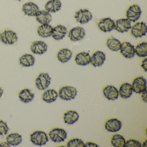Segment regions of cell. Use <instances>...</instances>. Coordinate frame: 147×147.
I'll return each mask as SVG.
<instances>
[{
	"label": "cell",
	"mask_w": 147,
	"mask_h": 147,
	"mask_svg": "<svg viewBox=\"0 0 147 147\" xmlns=\"http://www.w3.org/2000/svg\"><path fill=\"white\" fill-rule=\"evenodd\" d=\"M36 20L42 24H49L52 20V17L49 12L46 11H39L36 15Z\"/></svg>",
	"instance_id": "ffe728a7"
},
{
	"label": "cell",
	"mask_w": 147,
	"mask_h": 147,
	"mask_svg": "<svg viewBox=\"0 0 147 147\" xmlns=\"http://www.w3.org/2000/svg\"><path fill=\"white\" fill-rule=\"evenodd\" d=\"M131 28V22L127 18L117 20L115 22L114 30L120 33L127 32Z\"/></svg>",
	"instance_id": "4fadbf2b"
},
{
	"label": "cell",
	"mask_w": 147,
	"mask_h": 147,
	"mask_svg": "<svg viewBox=\"0 0 147 147\" xmlns=\"http://www.w3.org/2000/svg\"><path fill=\"white\" fill-rule=\"evenodd\" d=\"M22 10L26 16L34 17L39 11V9L37 5L33 2H29L23 5Z\"/></svg>",
	"instance_id": "e0dca14e"
},
{
	"label": "cell",
	"mask_w": 147,
	"mask_h": 147,
	"mask_svg": "<svg viewBox=\"0 0 147 147\" xmlns=\"http://www.w3.org/2000/svg\"><path fill=\"white\" fill-rule=\"evenodd\" d=\"M98 144L92 142H87L84 145V147H98Z\"/></svg>",
	"instance_id": "f35d334b"
},
{
	"label": "cell",
	"mask_w": 147,
	"mask_h": 147,
	"mask_svg": "<svg viewBox=\"0 0 147 147\" xmlns=\"http://www.w3.org/2000/svg\"><path fill=\"white\" fill-rule=\"evenodd\" d=\"M147 88H146L142 93H141V98L143 101L145 102H147Z\"/></svg>",
	"instance_id": "8d00e7d4"
},
{
	"label": "cell",
	"mask_w": 147,
	"mask_h": 147,
	"mask_svg": "<svg viewBox=\"0 0 147 147\" xmlns=\"http://www.w3.org/2000/svg\"><path fill=\"white\" fill-rule=\"evenodd\" d=\"M147 146V141L145 140L144 142H143L142 144V147H146Z\"/></svg>",
	"instance_id": "60d3db41"
},
{
	"label": "cell",
	"mask_w": 147,
	"mask_h": 147,
	"mask_svg": "<svg viewBox=\"0 0 147 147\" xmlns=\"http://www.w3.org/2000/svg\"><path fill=\"white\" fill-rule=\"evenodd\" d=\"M30 141L35 145L41 146L46 144L49 141V137L44 131H36L31 134Z\"/></svg>",
	"instance_id": "7a4b0ae2"
},
{
	"label": "cell",
	"mask_w": 147,
	"mask_h": 147,
	"mask_svg": "<svg viewBox=\"0 0 147 147\" xmlns=\"http://www.w3.org/2000/svg\"><path fill=\"white\" fill-rule=\"evenodd\" d=\"M115 22L110 18H104L98 23L99 29L104 32H110L114 30Z\"/></svg>",
	"instance_id": "8fae6325"
},
{
	"label": "cell",
	"mask_w": 147,
	"mask_h": 147,
	"mask_svg": "<svg viewBox=\"0 0 147 147\" xmlns=\"http://www.w3.org/2000/svg\"><path fill=\"white\" fill-rule=\"evenodd\" d=\"M51 78L48 73H41L36 80V86L40 90L48 88L51 84Z\"/></svg>",
	"instance_id": "52a82bcc"
},
{
	"label": "cell",
	"mask_w": 147,
	"mask_h": 147,
	"mask_svg": "<svg viewBox=\"0 0 147 147\" xmlns=\"http://www.w3.org/2000/svg\"><path fill=\"white\" fill-rule=\"evenodd\" d=\"M9 128L6 122L0 120V135L4 136L7 134Z\"/></svg>",
	"instance_id": "e575fe53"
},
{
	"label": "cell",
	"mask_w": 147,
	"mask_h": 147,
	"mask_svg": "<svg viewBox=\"0 0 147 147\" xmlns=\"http://www.w3.org/2000/svg\"><path fill=\"white\" fill-rule=\"evenodd\" d=\"M6 141L10 145L17 146L22 142V136L18 133H11L7 137Z\"/></svg>",
	"instance_id": "f546056e"
},
{
	"label": "cell",
	"mask_w": 147,
	"mask_h": 147,
	"mask_svg": "<svg viewBox=\"0 0 147 147\" xmlns=\"http://www.w3.org/2000/svg\"><path fill=\"white\" fill-rule=\"evenodd\" d=\"M62 4L60 0H49L45 6L46 11L49 13H55L61 10Z\"/></svg>",
	"instance_id": "603a6c76"
},
{
	"label": "cell",
	"mask_w": 147,
	"mask_h": 147,
	"mask_svg": "<svg viewBox=\"0 0 147 147\" xmlns=\"http://www.w3.org/2000/svg\"><path fill=\"white\" fill-rule=\"evenodd\" d=\"M35 94L31 90L28 88L23 89L19 94V98L24 103L30 102L34 98Z\"/></svg>",
	"instance_id": "83f0119b"
},
{
	"label": "cell",
	"mask_w": 147,
	"mask_h": 147,
	"mask_svg": "<svg viewBox=\"0 0 147 147\" xmlns=\"http://www.w3.org/2000/svg\"><path fill=\"white\" fill-rule=\"evenodd\" d=\"M130 29L131 36L136 38L145 36L147 32V25L144 22H137Z\"/></svg>",
	"instance_id": "3957f363"
},
{
	"label": "cell",
	"mask_w": 147,
	"mask_h": 147,
	"mask_svg": "<svg viewBox=\"0 0 147 147\" xmlns=\"http://www.w3.org/2000/svg\"><path fill=\"white\" fill-rule=\"evenodd\" d=\"M141 67L142 68L143 70L145 72H147V58H144L142 61V63L141 65Z\"/></svg>",
	"instance_id": "74e56055"
},
{
	"label": "cell",
	"mask_w": 147,
	"mask_h": 147,
	"mask_svg": "<svg viewBox=\"0 0 147 147\" xmlns=\"http://www.w3.org/2000/svg\"><path fill=\"white\" fill-rule=\"evenodd\" d=\"M106 60L105 54L100 51L94 52L91 57L90 63L94 67H100Z\"/></svg>",
	"instance_id": "9a60e30c"
},
{
	"label": "cell",
	"mask_w": 147,
	"mask_h": 147,
	"mask_svg": "<svg viewBox=\"0 0 147 147\" xmlns=\"http://www.w3.org/2000/svg\"><path fill=\"white\" fill-rule=\"evenodd\" d=\"M3 93H4V91L0 87V98H1L2 95H3Z\"/></svg>",
	"instance_id": "b9f144b4"
},
{
	"label": "cell",
	"mask_w": 147,
	"mask_h": 147,
	"mask_svg": "<svg viewBox=\"0 0 147 147\" xmlns=\"http://www.w3.org/2000/svg\"><path fill=\"white\" fill-rule=\"evenodd\" d=\"M30 49L33 54L42 55L48 50V45L43 41H35L31 44Z\"/></svg>",
	"instance_id": "5bb4252c"
},
{
	"label": "cell",
	"mask_w": 147,
	"mask_h": 147,
	"mask_svg": "<svg viewBox=\"0 0 147 147\" xmlns=\"http://www.w3.org/2000/svg\"><path fill=\"white\" fill-rule=\"evenodd\" d=\"M79 115L76 111L69 110L64 113L63 119L65 123L72 125L78 120Z\"/></svg>",
	"instance_id": "cb8c5ba5"
},
{
	"label": "cell",
	"mask_w": 147,
	"mask_h": 147,
	"mask_svg": "<svg viewBox=\"0 0 147 147\" xmlns=\"http://www.w3.org/2000/svg\"><path fill=\"white\" fill-rule=\"evenodd\" d=\"M106 45L111 50L113 51H117L120 49L121 43L118 39L111 37L107 40Z\"/></svg>",
	"instance_id": "4dcf8cb0"
},
{
	"label": "cell",
	"mask_w": 147,
	"mask_h": 147,
	"mask_svg": "<svg viewBox=\"0 0 147 147\" xmlns=\"http://www.w3.org/2000/svg\"><path fill=\"white\" fill-rule=\"evenodd\" d=\"M85 143L82 139L74 138L69 140L67 143L68 147H84Z\"/></svg>",
	"instance_id": "836d02e7"
},
{
	"label": "cell",
	"mask_w": 147,
	"mask_h": 147,
	"mask_svg": "<svg viewBox=\"0 0 147 147\" xmlns=\"http://www.w3.org/2000/svg\"><path fill=\"white\" fill-rule=\"evenodd\" d=\"M105 128L108 131L115 132L120 130L122 127L121 121L116 118L108 119L105 123Z\"/></svg>",
	"instance_id": "2e32d148"
},
{
	"label": "cell",
	"mask_w": 147,
	"mask_h": 147,
	"mask_svg": "<svg viewBox=\"0 0 147 147\" xmlns=\"http://www.w3.org/2000/svg\"><path fill=\"white\" fill-rule=\"evenodd\" d=\"M91 56L88 52H82L78 53L76 56L75 61L77 65L86 66L90 63Z\"/></svg>",
	"instance_id": "44dd1931"
},
{
	"label": "cell",
	"mask_w": 147,
	"mask_h": 147,
	"mask_svg": "<svg viewBox=\"0 0 147 147\" xmlns=\"http://www.w3.org/2000/svg\"><path fill=\"white\" fill-rule=\"evenodd\" d=\"M74 18L76 22L83 24L88 23L92 18V15L87 9H80L76 13Z\"/></svg>",
	"instance_id": "ba28073f"
},
{
	"label": "cell",
	"mask_w": 147,
	"mask_h": 147,
	"mask_svg": "<svg viewBox=\"0 0 147 147\" xmlns=\"http://www.w3.org/2000/svg\"><path fill=\"white\" fill-rule=\"evenodd\" d=\"M17 33L11 30H5L0 33V40L6 45L13 44L18 41Z\"/></svg>",
	"instance_id": "277c9868"
},
{
	"label": "cell",
	"mask_w": 147,
	"mask_h": 147,
	"mask_svg": "<svg viewBox=\"0 0 147 147\" xmlns=\"http://www.w3.org/2000/svg\"><path fill=\"white\" fill-rule=\"evenodd\" d=\"M20 64L22 67H30L35 64V58L31 54H26L20 58Z\"/></svg>",
	"instance_id": "484cf974"
},
{
	"label": "cell",
	"mask_w": 147,
	"mask_h": 147,
	"mask_svg": "<svg viewBox=\"0 0 147 147\" xmlns=\"http://www.w3.org/2000/svg\"><path fill=\"white\" fill-rule=\"evenodd\" d=\"M85 35V30L80 26H77L72 28L69 30L68 36L71 41L77 42L84 38Z\"/></svg>",
	"instance_id": "30bf717a"
},
{
	"label": "cell",
	"mask_w": 147,
	"mask_h": 147,
	"mask_svg": "<svg viewBox=\"0 0 147 147\" xmlns=\"http://www.w3.org/2000/svg\"><path fill=\"white\" fill-rule=\"evenodd\" d=\"M131 85L133 92L141 94L147 88V81L143 76H138L134 79Z\"/></svg>",
	"instance_id": "9c48e42d"
},
{
	"label": "cell",
	"mask_w": 147,
	"mask_h": 147,
	"mask_svg": "<svg viewBox=\"0 0 147 147\" xmlns=\"http://www.w3.org/2000/svg\"><path fill=\"white\" fill-rule=\"evenodd\" d=\"M77 91L76 88L70 86L63 87L59 90L58 95L61 99L71 100L75 98L77 95Z\"/></svg>",
	"instance_id": "6da1fadb"
},
{
	"label": "cell",
	"mask_w": 147,
	"mask_h": 147,
	"mask_svg": "<svg viewBox=\"0 0 147 147\" xmlns=\"http://www.w3.org/2000/svg\"><path fill=\"white\" fill-rule=\"evenodd\" d=\"M142 11L139 6L133 5L130 6L126 12V18L130 22H136L141 17Z\"/></svg>",
	"instance_id": "8992f818"
},
{
	"label": "cell",
	"mask_w": 147,
	"mask_h": 147,
	"mask_svg": "<svg viewBox=\"0 0 147 147\" xmlns=\"http://www.w3.org/2000/svg\"><path fill=\"white\" fill-rule=\"evenodd\" d=\"M67 32V28L61 25L53 27L51 36L56 40H62L65 37Z\"/></svg>",
	"instance_id": "d6986e66"
},
{
	"label": "cell",
	"mask_w": 147,
	"mask_h": 147,
	"mask_svg": "<svg viewBox=\"0 0 147 147\" xmlns=\"http://www.w3.org/2000/svg\"><path fill=\"white\" fill-rule=\"evenodd\" d=\"M11 145L7 142H0V147H10Z\"/></svg>",
	"instance_id": "ab89813d"
},
{
	"label": "cell",
	"mask_w": 147,
	"mask_h": 147,
	"mask_svg": "<svg viewBox=\"0 0 147 147\" xmlns=\"http://www.w3.org/2000/svg\"><path fill=\"white\" fill-rule=\"evenodd\" d=\"M49 136L54 142H63L67 138V133L64 129L56 128L52 129L49 132Z\"/></svg>",
	"instance_id": "5b68a950"
},
{
	"label": "cell",
	"mask_w": 147,
	"mask_h": 147,
	"mask_svg": "<svg viewBox=\"0 0 147 147\" xmlns=\"http://www.w3.org/2000/svg\"><path fill=\"white\" fill-rule=\"evenodd\" d=\"M120 52L122 55L126 58H132L135 55V47L129 42L121 43Z\"/></svg>",
	"instance_id": "7c38bea8"
},
{
	"label": "cell",
	"mask_w": 147,
	"mask_h": 147,
	"mask_svg": "<svg viewBox=\"0 0 147 147\" xmlns=\"http://www.w3.org/2000/svg\"><path fill=\"white\" fill-rule=\"evenodd\" d=\"M73 53L71 51L67 49H63L60 50L57 54L58 61L62 63L67 62L72 57Z\"/></svg>",
	"instance_id": "4316f807"
},
{
	"label": "cell",
	"mask_w": 147,
	"mask_h": 147,
	"mask_svg": "<svg viewBox=\"0 0 147 147\" xmlns=\"http://www.w3.org/2000/svg\"><path fill=\"white\" fill-rule=\"evenodd\" d=\"M119 95L123 98H130L132 94L131 85L128 82L123 83L120 86L118 90Z\"/></svg>",
	"instance_id": "7402d4cb"
},
{
	"label": "cell",
	"mask_w": 147,
	"mask_h": 147,
	"mask_svg": "<svg viewBox=\"0 0 147 147\" xmlns=\"http://www.w3.org/2000/svg\"><path fill=\"white\" fill-rule=\"evenodd\" d=\"M18 1H21V0H18Z\"/></svg>",
	"instance_id": "7bdbcfd3"
},
{
	"label": "cell",
	"mask_w": 147,
	"mask_h": 147,
	"mask_svg": "<svg viewBox=\"0 0 147 147\" xmlns=\"http://www.w3.org/2000/svg\"><path fill=\"white\" fill-rule=\"evenodd\" d=\"M125 147H141L142 144L139 141L135 139H130L125 142Z\"/></svg>",
	"instance_id": "d590c367"
},
{
	"label": "cell",
	"mask_w": 147,
	"mask_h": 147,
	"mask_svg": "<svg viewBox=\"0 0 147 147\" xmlns=\"http://www.w3.org/2000/svg\"><path fill=\"white\" fill-rule=\"evenodd\" d=\"M53 28V27L49 24L41 25L38 29V34L42 38L49 37L52 35Z\"/></svg>",
	"instance_id": "d4e9b609"
},
{
	"label": "cell",
	"mask_w": 147,
	"mask_h": 147,
	"mask_svg": "<svg viewBox=\"0 0 147 147\" xmlns=\"http://www.w3.org/2000/svg\"><path fill=\"white\" fill-rule=\"evenodd\" d=\"M58 96V94L55 90L50 89L46 90L44 92L42 98L44 101L51 103L55 101Z\"/></svg>",
	"instance_id": "f1b7e54d"
},
{
	"label": "cell",
	"mask_w": 147,
	"mask_h": 147,
	"mask_svg": "<svg viewBox=\"0 0 147 147\" xmlns=\"http://www.w3.org/2000/svg\"><path fill=\"white\" fill-rule=\"evenodd\" d=\"M125 142L124 138L119 134H114L111 139L112 145L115 147H125Z\"/></svg>",
	"instance_id": "1f68e13d"
},
{
	"label": "cell",
	"mask_w": 147,
	"mask_h": 147,
	"mask_svg": "<svg viewBox=\"0 0 147 147\" xmlns=\"http://www.w3.org/2000/svg\"><path fill=\"white\" fill-rule=\"evenodd\" d=\"M103 93L105 97L108 100H115L119 96L118 89L114 86L110 85L104 88Z\"/></svg>",
	"instance_id": "ac0fdd59"
},
{
	"label": "cell",
	"mask_w": 147,
	"mask_h": 147,
	"mask_svg": "<svg viewBox=\"0 0 147 147\" xmlns=\"http://www.w3.org/2000/svg\"><path fill=\"white\" fill-rule=\"evenodd\" d=\"M135 54L139 57H145L147 56V43L146 42L140 43L135 48Z\"/></svg>",
	"instance_id": "d6a6232c"
}]
</instances>
